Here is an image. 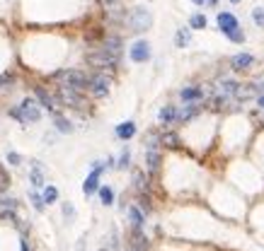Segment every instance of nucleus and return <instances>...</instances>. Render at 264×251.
I'll return each instance as SVG.
<instances>
[{
    "mask_svg": "<svg viewBox=\"0 0 264 251\" xmlns=\"http://www.w3.org/2000/svg\"><path fill=\"white\" fill-rule=\"evenodd\" d=\"M54 80H56L61 87H70V89L83 92V89H88L90 78L85 73H80V70H59V73L54 75Z\"/></svg>",
    "mask_w": 264,
    "mask_h": 251,
    "instance_id": "1",
    "label": "nucleus"
},
{
    "mask_svg": "<svg viewBox=\"0 0 264 251\" xmlns=\"http://www.w3.org/2000/svg\"><path fill=\"white\" fill-rule=\"evenodd\" d=\"M12 118H17V121H22V123H30V121H39V116H41V112H39V107H36V102L34 99H25L17 109H12Z\"/></svg>",
    "mask_w": 264,
    "mask_h": 251,
    "instance_id": "2",
    "label": "nucleus"
},
{
    "mask_svg": "<svg viewBox=\"0 0 264 251\" xmlns=\"http://www.w3.org/2000/svg\"><path fill=\"white\" fill-rule=\"evenodd\" d=\"M117 56H112L109 51H104V49H97L95 54H88V63L92 68H97V70H114V65H117Z\"/></svg>",
    "mask_w": 264,
    "mask_h": 251,
    "instance_id": "3",
    "label": "nucleus"
},
{
    "mask_svg": "<svg viewBox=\"0 0 264 251\" xmlns=\"http://www.w3.org/2000/svg\"><path fill=\"white\" fill-rule=\"evenodd\" d=\"M150 22H153V17H150V12H148L146 7H136L131 12V17H129V25H131L133 31H146L150 27Z\"/></svg>",
    "mask_w": 264,
    "mask_h": 251,
    "instance_id": "4",
    "label": "nucleus"
},
{
    "mask_svg": "<svg viewBox=\"0 0 264 251\" xmlns=\"http://www.w3.org/2000/svg\"><path fill=\"white\" fill-rule=\"evenodd\" d=\"M56 99L63 102V104H68V107H73V109H83L85 107V99L80 97V92L70 89V87H59V97Z\"/></svg>",
    "mask_w": 264,
    "mask_h": 251,
    "instance_id": "5",
    "label": "nucleus"
},
{
    "mask_svg": "<svg viewBox=\"0 0 264 251\" xmlns=\"http://www.w3.org/2000/svg\"><path fill=\"white\" fill-rule=\"evenodd\" d=\"M158 142H160V140H155V136H150V138H148L146 165H148V171H150V174H158V169H160V152H158Z\"/></svg>",
    "mask_w": 264,
    "mask_h": 251,
    "instance_id": "6",
    "label": "nucleus"
},
{
    "mask_svg": "<svg viewBox=\"0 0 264 251\" xmlns=\"http://www.w3.org/2000/svg\"><path fill=\"white\" fill-rule=\"evenodd\" d=\"M88 89L95 94V97H107V92H109V80H107L104 75H95V78L88 80Z\"/></svg>",
    "mask_w": 264,
    "mask_h": 251,
    "instance_id": "7",
    "label": "nucleus"
},
{
    "mask_svg": "<svg viewBox=\"0 0 264 251\" xmlns=\"http://www.w3.org/2000/svg\"><path fill=\"white\" fill-rule=\"evenodd\" d=\"M148 58H150V46H148V41H136V44L131 46V60L146 63Z\"/></svg>",
    "mask_w": 264,
    "mask_h": 251,
    "instance_id": "8",
    "label": "nucleus"
},
{
    "mask_svg": "<svg viewBox=\"0 0 264 251\" xmlns=\"http://www.w3.org/2000/svg\"><path fill=\"white\" fill-rule=\"evenodd\" d=\"M36 99H39L41 107H46L49 112H56V109H59V99H56L51 92H46L44 87H36Z\"/></svg>",
    "mask_w": 264,
    "mask_h": 251,
    "instance_id": "9",
    "label": "nucleus"
},
{
    "mask_svg": "<svg viewBox=\"0 0 264 251\" xmlns=\"http://www.w3.org/2000/svg\"><path fill=\"white\" fill-rule=\"evenodd\" d=\"M102 5H104V12H107L112 20H124V17H126V12H124V7H121V0H102Z\"/></svg>",
    "mask_w": 264,
    "mask_h": 251,
    "instance_id": "10",
    "label": "nucleus"
},
{
    "mask_svg": "<svg viewBox=\"0 0 264 251\" xmlns=\"http://www.w3.org/2000/svg\"><path fill=\"white\" fill-rule=\"evenodd\" d=\"M218 27H221L223 34H228V31L237 29V20H235L231 12H221V15H218Z\"/></svg>",
    "mask_w": 264,
    "mask_h": 251,
    "instance_id": "11",
    "label": "nucleus"
},
{
    "mask_svg": "<svg viewBox=\"0 0 264 251\" xmlns=\"http://www.w3.org/2000/svg\"><path fill=\"white\" fill-rule=\"evenodd\" d=\"M99 174H102V167H99V165H97V167L92 169V174H90L88 176V181H85V186H83V191H85V194H95V191H97V186H99V184H97V181H99Z\"/></svg>",
    "mask_w": 264,
    "mask_h": 251,
    "instance_id": "12",
    "label": "nucleus"
},
{
    "mask_svg": "<svg viewBox=\"0 0 264 251\" xmlns=\"http://www.w3.org/2000/svg\"><path fill=\"white\" fill-rule=\"evenodd\" d=\"M252 63H255V58L250 56V54H237L233 58V70H247Z\"/></svg>",
    "mask_w": 264,
    "mask_h": 251,
    "instance_id": "13",
    "label": "nucleus"
},
{
    "mask_svg": "<svg viewBox=\"0 0 264 251\" xmlns=\"http://www.w3.org/2000/svg\"><path fill=\"white\" fill-rule=\"evenodd\" d=\"M102 49H104V51H109V54H112V56H121V39H119V36H109V39H107V41H104V46H102Z\"/></svg>",
    "mask_w": 264,
    "mask_h": 251,
    "instance_id": "14",
    "label": "nucleus"
},
{
    "mask_svg": "<svg viewBox=\"0 0 264 251\" xmlns=\"http://www.w3.org/2000/svg\"><path fill=\"white\" fill-rule=\"evenodd\" d=\"M133 133H136V123H133V121H126V123H121V126L117 128V136L121 140L133 138Z\"/></svg>",
    "mask_w": 264,
    "mask_h": 251,
    "instance_id": "15",
    "label": "nucleus"
},
{
    "mask_svg": "<svg viewBox=\"0 0 264 251\" xmlns=\"http://www.w3.org/2000/svg\"><path fill=\"white\" fill-rule=\"evenodd\" d=\"M204 97V89L201 87H187V89H182V99L184 102H197V99H201Z\"/></svg>",
    "mask_w": 264,
    "mask_h": 251,
    "instance_id": "16",
    "label": "nucleus"
},
{
    "mask_svg": "<svg viewBox=\"0 0 264 251\" xmlns=\"http://www.w3.org/2000/svg\"><path fill=\"white\" fill-rule=\"evenodd\" d=\"M189 41H192V29H179L177 36H175V44L179 46V49H184Z\"/></svg>",
    "mask_w": 264,
    "mask_h": 251,
    "instance_id": "17",
    "label": "nucleus"
},
{
    "mask_svg": "<svg viewBox=\"0 0 264 251\" xmlns=\"http://www.w3.org/2000/svg\"><path fill=\"white\" fill-rule=\"evenodd\" d=\"M32 184H34L36 189H41V186H44V174H41L39 162H34V165H32Z\"/></svg>",
    "mask_w": 264,
    "mask_h": 251,
    "instance_id": "18",
    "label": "nucleus"
},
{
    "mask_svg": "<svg viewBox=\"0 0 264 251\" xmlns=\"http://www.w3.org/2000/svg\"><path fill=\"white\" fill-rule=\"evenodd\" d=\"M129 218H131V224L136 227V229H141L143 227V213L133 205V208H129Z\"/></svg>",
    "mask_w": 264,
    "mask_h": 251,
    "instance_id": "19",
    "label": "nucleus"
},
{
    "mask_svg": "<svg viewBox=\"0 0 264 251\" xmlns=\"http://www.w3.org/2000/svg\"><path fill=\"white\" fill-rule=\"evenodd\" d=\"M158 118H160V121H163V123H172V121H175V118H177V112H175V107H165V109H163V112L158 113Z\"/></svg>",
    "mask_w": 264,
    "mask_h": 251,
    "instance_id": "20",
    "label": "nucleus"
},
{
    "mask_svg": "<svg viewBox=\"0 0 264 251\" xmlns=\"http://www.w3.org/2000/svg\"><path fill=\"white\" fill-rule=\"evenodd\" d=\"M160 142H163L165 147H172V150L179 147V138H177L175 133H163V136H160Z\"/></svg>",
    "mask_w": 264,
    "mask_h": 251,
    "instance_id": "21",
    "label": "nucleus"
},
{
    "mask_svg": "<svg viewBox=\"0 0 264 251\" xmlns=\"http://www.w3.org/2000/svg\"><path fill=\"white\" fill-rule=\"evenodd\" d=\"M133 186H136V191H138V194H146L148 181H146V176H143L141 171H136V174H133Z\"/></svg>",
    "mask_w": 264,
    "mask_h": 251,
    "instance_id": "22",
    "label": "nucleus"
},
{
    "mask_svg": "<svg viewBox=\"0 0 264 251\" xmlns=\"http://www.w3.org/2000/svg\"><path fill=\"white\" fill-rule=\"evenodd\" d=\"M197 112H199V107H197V104H189V107H184L182 112H177V118H179V121H189Z\"/></svg>",
    "mask_w": 264,
    "mask_h": 251,
    "instance_id": "23",
    "label": "nucleus"
},
{
    "mask_svg": "<svg viewBox=\"0 0 264 251\" xmlns=\"http://www.w3.org/2000/svg\"><path fill=\"white\" fill-rule=\"evenodd\" d=\"M99 198H102V203H104V205H112V200H114L112 189H109V186H102V189H99Z\"/></svg>",
    "mask_w": 264,
    "mask_h": 251,
    "instance_id": "24",
    "label": "nucleus"
},
{
    "mask_svg": "<svg viewBox=\"0 0 264 251\" xmlns=\"http://www.w3.org/2000/svg\"><path fill=\"white\" fill-rule=\"evenodd\" d=\"M235 89H237V83H231V80L221 83V94H223V99H226L228 94H235Z\"/></svg>",
    "mask_w": 264,
    "mask_h": 251,
    "instance_id": "25",
    "label": "nucleus"
},
{
    "mask_svg": "<svg viewBox=\"0 0 264 251\" xmlns=\"http://www.w3.org/2000/svg\"><path fill=\"white\" fill-rule=\"evenodd\" d=\"M56 128H59L61 133H70V131H73V126H70L63 116H56Z\"/></svg>",
    "mask_w": 264,
    "mask_h": 251,
    "instance_id": "26",
    "label": "nucleus"
},
{
    "mask_svg": "<svg viewBox=\"0 0 264 251\" xmlns=\"http://www.w3.org/2000/svg\"><path fill=\"white\" fill-rule=\"evenodd\" d=\"M56 198H59V191H56L54 186H46V189H44V203H54Z\"/></svg>",
    "mask_w": 264,
    "mask_h": 251,
    "instance_id": "27",
    "label": "nucleus"
},
{
    "mask_svg": "<svg viewBox=\"0 0 264 251\" xmlns=\"http://www.w3.org/2000/svg\"><path fill=\"white\" fill-rule=\"evenodd\" d=\"M252 20H255L257 27H264V7H255L252 10Z\"/></svg>",
    "mask_w": 264,
    "mask_h": 251,
    "instance_id": "28",
    "label": "nucleus"
},
{
    "mask_svg": "<svg viewBox=\"0 0 264 251\" xmlns=\"http://www.w3.org/2000/svg\"><path fill=\"white\" fill-rule=\"evenodd\" d=\"M192 29H206V17L204 15H194V17H192Z\"/></svg>",
    "mask_w": 264,
    "mask_h": 251,
    "instance_id": "29",
    "label": "nucleus"
},
{
    "mask_svg": "<svg viewBox=\"0 0 264 251\" xmlns=\"http://www.w3.org/2000/svg\"><path fill=\"white\" fill-rule=\"evenodd\" d=\"M226 36H228V39H233V41H237V44H242V41H245V34L240 31V27L233 29V31H228Z\"/></svg>",
    "mask_w": 264,
    "mask_h": 251,
    "instance_id": "30",
    "label": "nucleus"
},
{
    "mask_svg": "<svg viewBox=\"0 0 264 251\" xmlns=\"http://www.w3.org/2000/svg\"><path fill=\"white\" fill-rule=\"evenodd\" d=\"M7 186H10V176H7V171H5V169L0 167V194H2Z\"/></svg>",
    "mask_w": 264,
    "mask_h": 251,
    "instance_id": "31",
    "label": "nucleus"
},
{
    "mask_svg": "<svg viewBox=\"0 0 264 251\" xmlns=\"http://www.w3.org/2000/svg\"><path fill=\"white\" fill-rule=\"evenodd\" d=\"M0 205H2V208L15 210V208H17V200H15V198H0Z\"/></svg>",
    "mask_w": 264,
    "mask_h": 251,
    "instance_id": "32",
    "label": "nucleus"
},
{
    "mask_svg": "<svg viewBox=\"0 0 264 251\" xmlns=\"http://www.w3.org/2000/svg\"><path fill=\"white\" fill-rule=\"evenodd\" d=\"M10 84H12V78H10V75H0V92H2V89H10Z\"/></svg>",
    "mask_w": 264,
    "mask_h": 251,
    "instance_id": "33",
    "label": "nucleus"
},
{
    "mask_svg": "<svg viewBox=\"0 0 264 251\" xmlns=\"http://www.w3.org/2000/svg\"><path fill=\"white\" fill-rule=\"evenodd\" d=\"M32 200H34V208H36V210H41V208H44V198H39L36 194H32Z\"/></svg>",
    "mask_w": 264,
    "mask_h": 251,
    "instance_id": "34",
    "label": "nucleus"
},
{
    "mask_svg": "<svg viewBox=\"0 0 264 251\" xmlns=\"http://www.w3.org/2000/svg\"><path fill=\"white\" fill-rule=\"evenodd\" d=\"M7 162H10V165H20V155L10 152V155H7Z\"/></svg>",
    "mask_w": 264,
    "mask_h": 251,
    "instance_id": "35",
    "label": "nucleus"
},
{
    "mask_svg": "<svg viewBox=\"0 0 264 251\" xmlns=\"http://www.w3.org/2000/svg\"><path fill=\"white\" fill-rule=\"evenodd\" d=\"M126 165H129V152L121 155V165H119V167H126Z\"/></svg>",
    "mask_w": 264,
    "mask_h": 251,
    "instance_id": "36",
    "label": "nucleus"
},
{
    "mask_svg": "<svg viewBox=\"0 0 264 251\" xmlns=\"http://www.w3.org/2000/svg\"><path fill=\"white\" fill-rule=\"evenodd\" d=\"M257 102H260V107H262V109H264V94H262V97H260V99H257Z\"/></svg>",
    "mask_w": 264,
    "mask_h": 251,
    "instance_id": "37",
    "label": "nucleus"
},
{
    "mask_svg": "<svg viewBox=\"0 0 264 251\" xmlns=\"http://www.w3.org/2000/svg\"><path fill=\"white\" fill-rule=\"evenodd\" d=\"M192 2H197V5H204V2H208V0H192Z\"/></svg>",
    "mask_w": 264,
    "mask_h": 251,
    "instance_id": "38",
    "label": "nucleus"
},
{
    "mask_svg": "<svg viewBox=\"0 0 264 251\" xmlns=\"http://www.w3.org/2000/svg\"><path fill=\"white\" fill-rule=\"evenodd\" d=\"M129 251H143V247H131Z\"/></svg>",
    "mask_w": 264,
    "mask_h": 251,
    "instance_id": "39",
    "label": "nucleus"
},
{
    "mask_svg": "<svg viewBox=\"0 0 264 251\" xmlns=\"http://www.w3.org/2000/svg\"><path fill=\"white\" fill-rule=\"evenodd\" d=\"M231 2H240V0H231Z\"/></svg>",
    "mask_w": 264,
    "mask_h": 251,
    "instance_id": "40",
    "label": "nucleus"
}]
</instances>
